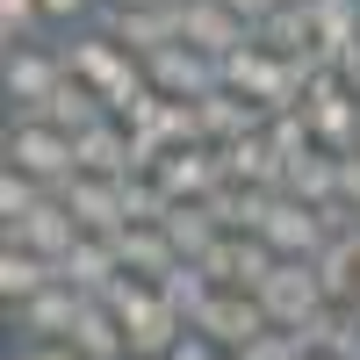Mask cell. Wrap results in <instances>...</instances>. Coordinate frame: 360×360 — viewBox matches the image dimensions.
Returning <instances> with one entry per match:
<instances>
[{"label":"cell","mask_w":360,"mask_h":360,"mask_svg":"<svg viewBox=\"0 0 360 360\" xmlns=\"http://www.w3.org/2000/svg\"><path fill=\"white\" fill-rule=\"evenodd\" d=\"M0 152H8V166L37 173L44 188H65V180L79 173L72 137H65V130H51V123H37V115H8V137H0Z\"/></svg>","instance_id":"cell-1"},{"label":"cell","mask_w":360,"mask_h":360,"mask_svg":"<svg viewBox=\"0 0 360 360\" xmlns=\"http://www.w3.org/2000/svg\"><path fill=\"white\" fill-rule=\"evenodd\" d=\"M58 51H65V72H72V79H86L101 101H108L123 79H137V72H144V58H137V51H123V44H115L101 22L72 29V44H58Z\"/></svg>","instance_id":"cell-2"},{"label":"cell","mask_w":360,"mask_h":360,"mask_svg":"<svg viewBox=\"0 0 360 360\" xmlns=\"http://www.w3.org/2000/svg\"><path fill=\"white\" fill-rule=\"evenodd\" d=\"M195 332H202L209 346L238 353V346H252L259 332H274V317H266V303H259L252 288H217V295H209V303H202Z\"/></svg>","instance_id":"cell-3"},{"label":"cell","mask_w":360,"mask_h":360,"mask_svg":"<svg viewBox=\"0 0 360 360\" xmlns=\"http://www.w3.org/2000/svg\"><path fill=\"white\" fill-rule=\"evenodd\" d=\"M259 303H266V317H274V332H295L310 310H324V281H317V266H310V259H281L274 274L259 281Z\"/></svg>","instance_id":"cell-4"},{"label":"cell","mask_w":360,"mask_h":360,"mask_svg":"<svg viewBox=\"0 0 360 360\" xmlns=\"http://www.w3.org/2000/svg\"><path fill=\"white\" fill-rule=\"evenodd\" d=\"M303 108H310V130H317L324 152H360V94H353L339 72L317 79L310 94H303Z\"/></svg>","instance_id":"cell-5"},{"label":"cell","mask_w":360,"mask_h":360,"mask_svg":"<svg viewBox=\"0 0 360 360\" xmlns=\"http://www.w3.org/2000/svg\"><path fill=\"white\" fill-rule=\"evenodd\" d=\"M94 22L123 51H137V58H159L166 44H180V8H166V0H144V8H101Z\"/></svg>","instance_id":"cell-6"},{"label":"cell","mask_w":360,"mask_h":360,"mask_svg":"<svg viewBox=\"0 0 360 360\" xmlns=\"http://www.w3.org/2000/svg\"><path fill=\"white\" fill-rule=\"evenodd\" d=\"M259 238H266V245H274L281 259H317L324 245H332V238H324L317 202H303V195H274V209H266Z\"/></svg>","instance_id":"cell-7"},{"label":"cell","mask_w":360,"mask_h":360,"mask_svg":"<svg viewBox=\"0 0 360 360\" xmlns=\"http://www.w3.org/2000/svg\"><path fill=\"white\" fill-rule=\"evenodd\" d=\"M58 79H65V51H58V37H44V44H8V58H0L8 108H15V101H44Z\"/></svg>","instance_id":"cell-8"},{"label":"cell","mask_w":360,"mask_h":360,"mask_svg":"<svg viewBox=\"0 0 360 360\" xmlns=\"http://www.w3.org/2000/svg\"><path fill=\"white\" fill-rule=\"evenodd\" d=\"M79 238H86V231H79V217H72L58 195H44L22 224H0V245H29V252H44V259H65Z\"/></svg>","instance_id":"cell-9"},{"label":"cell","mask_w":360,"mask_h":360,"mask_svg":"<svg viewBox=\"0 0 360 360\" xmlns=\"http://www.w3.org/2000/svg\"><path fill=\"white\" fill-rule=\"evenodd\" d=\"M144 72H152V86H159V94H173V101H202L209 86H224L217 58L195 51V44H166L159 58H144Z\"/></svg>","instance_id":"cell-10"},{"label":"cell","mask_w":360,"mask_h":360,"mask_svg":"<svg viewBox=\"0 0 360 360\" xmlns=\"http://www.w3.org/2000/svg\"><path fill=\"white\" fill-rule=\"evenodd\" d=\"M79 310H86V295H79L72 281H51L44 295L15 303V310H8V324H15V339H72Z\"/></svg>","instance_id":"cell-11"},{"label":"cell","mask_w":360,"mask_h":360,"mask_svg":"<svg viewBox=\"0 0 360 360\" xmlns=\"http://www.w3.org/2000/svg\"><path fill=\"white\" fill-rule=\"evenodd\" d=\"M58 202L79 217V231H94V238H108V231H123L130 217H123V180H108V173H72L65 188H58Z\"/></svg>","instance_id":"cell-12"},{"label":"cell","mask_w":360,"mask_h":360,"mask_svg":"<svg viewBox=\"0 0 360 360\" xmlns=\"http://www.w3.org/2000/svg\"><path fill=\"white\" fill-rule=\"evenodd\" d=\"M152 180H159L173 202H202V195L224 180V152H217V144H173Z\"/></svg>","instance_id":"cell-13"},{"label":"cell","mask_w":360,"mask_h":360,"mask_svg":"<svg viewBox=\"0 0 360 360\" xmlns=\"http://www.w3.org/2000/svg\"><path fill=\"white\" fill-rule=\"evenodd\" d=\"M180 44H195L209 58H231L238 44H252V22L231 15L224 0H195V8H180Z\"/></svg>","instance_id":"cell-14"},{"label":"cell","mask_w":360,"mask_h":360,"mask_svg":"<svg viewBox=\"0 0 360 360\" xmlns=\"http://www.w3.org/2000/svg\"><path fill=\"white\" fill-rule=\"evenodd\" d=\"M224 152V180H245V188H288V159L274 152V137L266 130H252V137H231V144H217Z\"/></svg>","instance_id":"cell-15"},{"label":"cell","mask_w":360,"mask_h":360,"mask_svg":"<svg viewBox=\"0 0 360 360\" xmlns=\"http://www.w3.org/2000/svg\"><path fill=\"white\" fill-rule=\"evenodd\" d=\"M195 115H202V137H209V144H231V137L266 130V108L245 101V94H231V86H209V94L195 101Z\"/></svg>","instance_id":"cell-16"},{"label":"cell","mask_w":360,"mask_h":360,"mask_svg":"<svg viewBox=\"0 0 360 360\" xmlns=\"http://www.w3.org/2000/svg\"><path fill=\"white\" fill-rule=\"evenodd\" d=\"M108 238H115V259H123V274L159 281L166 266H180V252H173L166 224H123V231H108Z\"/></svg>","instance_id":"cell-17"},{"label":"cell","mask_w":360,"mask_h":360,"mask_svg":"<svg viewBox=\"0 0 360 360\" xmlns=\"http://www.w3.org/2000/svg\"><path fill=\"white\" fill-rule=\"evenodd\" d=\"M79 360H130V332H123V317H115L101 295H86V310L72 324V339H65Z\"/></svg>","instance_id":"cell-18"},{"label":"cell","mask_w":360,"mask_h":360,"mask_svg":"<svg viewBox=\"0 0 360 360\" xmlns=\"http://www.w3.org/2000/svg\"><path fill=\"white\" fill-rule=\"evenodd\" d=\"M72 152H79V173H108V180H123V173H130V123L101 115V123H86V130L72 137Z\"/></svg>","instance_id":"cell-19"},{"label":"cell","mask_w":360,"mask_h":360,"mask_svg":"<svg viewBox=\"0 0 360 360\" xmlns=\"http://www.w3.org/2000/svg\"><path fill=\"white\" fill-rule=\"evenodd\" d=\"M115 274H123V259H115V238H94V231H86L79 245L58 259V281H72L79 295H101Z\"/></svg>","instance_id":"cell-20"},{"label":"cell","mask_w":360,"mask_h":360,"mask_svg":"<svg viewBox=\"0 0 360 360\" xmlns=\"http://www.w3.org/2000/svg\"><path fill=\"white\" fill-rule=\"evenodd\" d=\"M58 281V259H44V252H29V245H0V303H29V295H44Z\"/></svg>","instance_id":"cell-21"},{"label":"cell","mask_w":360,"mask_h":360,"mask_svg":"<svg viewBox=\"0 0 360 360\" xmlns=\"http://www.w3.org/2000/svg\"><path fill=\"white\" fill-rule=\"evenodd\" d=\"M166 238H173L180 259H202V252L224 238V224L209 217V202H173V209H166Z\"/></svg>","instance_id":"cell-22"},{"label":"cell","mask_w":360,"mask_h":360,"mask_svg":"<svg viewBox=\"0 0 360 360\" xmlns=\"http://www.w3.org/2000/svg\"><path fill=\"white\" fill-rule=\"evenodd\" d=\"M281 195H303V202H332L339 195V152H324V144H310V152L288 159V188Z\"/></svg>","instance_id":"cell-23"},{"label":"cell","mask_w":360,"mask_h":360,"mask_svg":"<svg viewBox=\"0 0 360 360\" xmlns=\"http://www.w3.org/2000/svg\"><path fill=\"white\" fill-rule=\"evenodd\" d=\"M252 37L266 44V51H281V58H295V51H317V29H310V8L303 0H281L274 15H266Z\"/></svg>","instance_id":"cell-24"},{"label":"cell","mask_w":360,"mask_h":360,"mask_svg":"<svg viewBox=\"0 0 360 360\" xmlns=\"http://www.w3.org/2000/svg\"><path fill=\"white\" fill-rule=\"evenodd\" d=\"M310 29H317V51L346 58V44H360V0H303Z\"/></svg>","instance_id":"cell-25"},{"label":"cell","mask_w":360,"mask_h":360,"mask_svg":"<svg viewBox=\"0 0 360 360\" xmlns=\"http://www.w3.org/2000/svg\"><path fill=\"white\" fill-rule=\"evenodd\" d=\"M159 295H166V303L195 324V317H202V303L217 295V281L202 274V259H180V266H166V274H159Z\"/></svg>","instance_id":"cell-26"},{"label":"cell","mask_w":360,"mask_h":360,"mask_svg":"<svg viewBox=\"0 0 360 360\" xmlns=\"http://www.w3.org/2000/svg\"><path fill=\"white\" fill-rule=\"evenodd\" d=\"M44 37H58L44 0H0V44H44Z\"/></svg>","instance_id":"cell-27"},{"label":"cell","mask_w":360,"mask_h":360,"mask_svg":"<svg viewBox=\"0 0 360 360\" xmlns=\"http://www.w3.org/2000/svg\"><path fill=\"white\" fill-rule=\"evenodd\" d=\"M44 195H58V188H44V180L22 173V166H8V173H0V224H22Z\"/></svg>","instance_id":"cell-28"},{"label":"cell","mask_w":360,"mask_h":360,"mask_svg":"<svg viewBox=\"0 0 360 360\" xmlns=\"http://www.w3.org/2000/svg\"><path fill=\"white\" fill-rule=\"evenodd\" d=\"M295 353H303V346H295V339H288V332H259V339H252V346H238V353H231V360H295Z\"/></svg>","instance_id":"cell-29"},{"label":"cell","mask_w":360,"mask_h":360,"mask_svg":"<svg viewBox=\"0 0 360 360\" xmlns=\"http://www.w3.org/2000/svg\"><path fill=\"white\" fill-rule=\"evenodd\" d=\"M44 15H51V29H86L101 15V0H44Z\"/></svg>","instance_id":"cell-30"},{"label":"cell","mask_w":360,"mask_h":360,"mask_svg":"<svg viewBox=\"0 0 360 360\" xmlns=\"http://www.w3.org/2000/svg\"><path fill=\"white\" fill-rule=\"evenodd\" d=\"M8 360H72V346H65V339H15Z\"/></svg>","instance_id":"cell-31"},{"label":"cell","mask_w":360,"mask_h":360,"mask_svg":"<svg viewBox=\"0 0 360 360\" xmlns=\"http://www.w3.org/2000/svg\"><path fill=\"white\" fill-rule=\"evenodd\" d=\"M339 195L360 209V152H339Z\"/></svg>","instance_id":"cell-32"},{"label":"cell","mask_w":360,"mask_h":360,"mask_svg":"<svg viewBox=\"0 0 360 360\" xmlns=\"http://www.w3.org/2000/svg\"><path fill=\"white\" fill-rule=\"evenodd\" d=\"M224 8H231V15H245V22H252V29H259V22H266V15H274V8H281V0H224Z\"/></svg>","instance_id":"cell-33"},{"label":"cell","mask_w":360,"mask_h":360,"mask_svg":"<svg viewBox=\"0 0 360 360\" xmlns=\"http://www.w3.org/2000/svg\"><path fill=\"white\" fill-rule=\"evenodd\" d=\"M339 79H346L353 94H360V44H346V58H339Z\"/></svg>","instance_id":"cell-34"},{"label":"cell","mask_w":360,"mask_h":360,"mask_svg":"<svg viewBox=\"0 0 360 360\" xmlns=\"http://www.w3.org/2000/svg\"><path fill=\"white\" fill-rule=\"evenodd\" d=\"M101 8H144V0H101Z\"/></svg>","instance_id":"cell-35"},{"label":"cell","mask_w":360,"mask_h":360,"mask_svg":"<svg viewBox=\"0 0 360 360\" xmlns=\"http://www.w3.org/2000/svg\"><path fill=\"white\" fill-rule=\"evenodd\" d=\"M295 360H332V353H295Z\"/></svg>","instance_id":"cell-36"}]
</instances>
